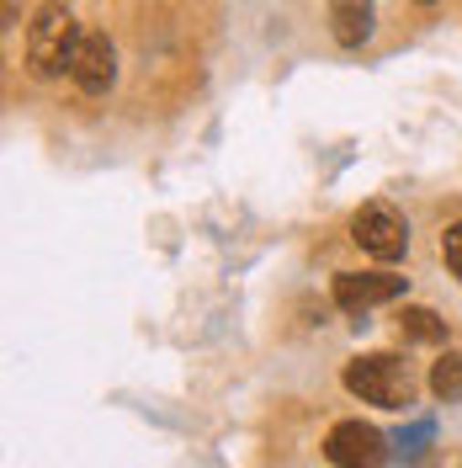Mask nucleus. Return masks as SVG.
Segmentation results:
<instances>
[{
    "mask_svg": "<svg viewBox=\"0 0 462 468\" xmlns=\"http://www.w3.org/2000/svg\"><path fill=\"white\" fill-rule=\"evenodd\" d=\"M346 388L362 399V405L377 410H404L415 399V373H409L404 356L394 351H373V356H356L346 367Z\"/></svg>",
    "mask_w": 462,
    "mask_h": 468,
    "instance_id": "nucleus-1",
    "label": "nucleus"
},
{
    "mask_svg": "<svg viewBox=\"0 0 462 468\" xmlns=\"http://www.w3.org/2000/svg\"><path fill=\"white\" fill-rule=\"evenodd\" d=\"M75 43H80V27H75V16L48 0V5H37V16H32L27 27V69L32 75H64L69 69V58H75Z\"/></svg>",
    "mask_w": 462,
    "mask_h": 468,
    "instance_id": "nucleus-2",
    "label": "nucleus"
},
{
    "mask_svg": "<svg viewBox=\"0 0 462 468\" xmlns=\"http://www.w3.org/2000/svg\"><path fill=\"white\" fill-rule=\"evenodd\" d=\"M351 239H356L367 256H377V261H399L409 250V224H404L399 207L367 203V207H356V218H351Z\"/></svg>",
    "mask_w": 462,
    "mask_h": 468,
    "instance_id": "nucleus-3",
    "label": "nucleus"
},
{
    "mask_svg": "<svg viewBox=\"0 0 462 468\" xmlns=\"http://www.w3.org/2000/svg\"><path fill=\"white\" fill-rule=\"evenodd\" d=\"M324 458L335 468H383L388 463V437L367 420H341L324 437Z\"/></svg>",
    "mask_w": 462,
    "mask_h": 468,
    "instance_id": "nucleus-4",
    "label": "nucleus"
},
{
    "mask_svg": "<svg viewBox=\"0 0 462 468\" xmlns=\"http://www.w3.org/2000/svg\"><path fill=\"white\" fill-rule=\"evenodd\" d=\"M69 80L86 90V96L112 90V80H117V48H112V37H107V32H80L75 58H69Z\"/></svg>",
    "mask_w": 462,
    "mask_h": 468,
    "instance_id": "nucleus-5",
    "label": "nucleus"
},
{
    "mask_svg": "<svg viewBox=\"0 0 462 468\" xmlns=\"http://www.w3.org/2000/svg\"><path fill=\"white\" fill-rule=\"evenodd\" d=\"M394 298H404V277H394V271H341L335 277V303L346 314H367Z\"/></svg>",
    "mask_w": 462,
    "mask_h": 468,
    "instance_id": "nucleus-6",
    "label": "nucleus"
},
{
    "mask_svg": "<svg viewBox=\"0 0 462 468\" xmlns=\"http://www.w3.org/2000/svg\"><path fill=\"white\" fill-rule=\"evenodd\" d=\"M330 32L335 43L362 48L373 37V0H330Z\"/></svg>",
    "mask_w": 462,
    "mask_h": 468,
    "instance_id": "nucleus-7",
    "label": "nucleus"
},
{
    "mask_svg": "<svg viewBox=\"0 0 462 468\" xmlns=\"http://www.w3.org/2000/svg\"><path fill=\"white\" fill-rule=\"evenodd\" d=\"M399 330H404V341H420V346H441L446 341V320L436 309H420V303L399 314Z\"/></svg>",
    "mask_w": 462,
    "mask_h": 468,
    "instance_id": "nucleus-8",
    "label": "nucleus"
},
{
    "mask_svg": "<svg viewBox=\"0 0 462 468\" xmlns=\"http://www.w3.org/2000/svg\"><path fill=\"white\" fill-rule=\"evenodd\" d=\"M431 394L441 405H457L462 399V351H441L431 367Z\"/></svg>",
    "mask_w": 462,
    "mask_h": 468,
    "instance_id": "nucleus-9",
    "label": "nucleus"
},
{
    "mask_svg": "<svg viewBox=\"0 0 462 468\" xmlns=\"http://www.w3.org/2000/svg\"><path fill=\"white\" fill-rule=\"evenodd\" d=\"M431 441H436V426H431V420H415L409 431L394 437V447H399L404 458H425V447H431Z\"/></svg>",
    "mask_w": 462,
    "mask_h": 468,
    "instance_id": "nucleus-10",
    "label": "nucleus"
},
{
    "mask_svg": "<svg viewBox=\"0 0 462 468\" xmlns=\"http://www.w3.org/2000/svg\"><path fill=\"white\" fill-rule=\"evenodd\" d=\"M441 256H446V266H452V277L462 282V218L446 224V234H441Z\"/></svg>",
    "mask_w": 462,
    "mask_h": 468,
    "instance_id": "nucleus-11",
    "label": "nucleus"
}]
</instances>
